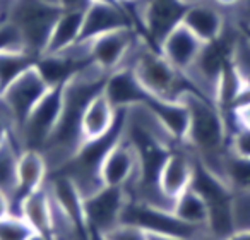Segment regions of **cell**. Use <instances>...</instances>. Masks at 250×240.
Segmentation results:
<instances>
[{
    "label": "cell",
    "mask_w": 250,
    "mask_h": 240,
    "mask_svg": "<svg viewBox=\"0 0 250 240\" xmlns=\"http://www.w3.org/2000/svg\"><path fill=\"white\" fill-rule=\"evenodd\" d=\"M229 151L238 156L250 158V129L243 127H235L229 132Z\"/></svg>",
    "instance_id": "25"
},
{
    "label": "cell",
    "mask_w": 250,
    "mask_h": 240,
    "mask_svg": "<svg viewBox=\"0 0 250 240\" xmlns=\"http://www.w3.org/2000/svg\"><path fill=\"white\" fill-rule=\"evenodd\" d=\"M132 70L143 87L149 94L163 100H180L182 94L192 89L188 81L180 74L163 55L160 50L143 38L137 48L136 59L132 62Z\"/></svg>",
    "instance_id": "1"
},
{
    "label": "cell",
    "mask_w": 250,
    "mask_h": 240,
    "mask_svg": "<svg viewBox=\"0 0 250 240\" xmlns=\"http://www.w3.org/2000/svg\"><path fill=\"white\" fill-rule=\"evenodd\" d=\"M7 215H11V202H9L7 196L0 191V219Z\"/></svg>",
    "instance_id": "30"
},
{
    "label": "cell",
    "mask_w": 250,
    "mask_h": 240,
    "mask_svg": "<svg viewBox=\"0 0 250 240\" xmlns=\"http://www.w3.org/2000/svg\"><path fill=\"white\" fill-rule=\"evenodd\" d=\"M226 120H231L235 127H243V129H250V107L243 108V110L236 111V113L225 115ZM233 127V129H235ZM231 129V131H233Z\"/></svg>",
    "instance_id": "27"
},
{
    "label": "cell",
    "mask_w": 250,
    "mask_h": 240,
    "mask_svg": "<svg viewBox=\"0 0 250 240\" xmlns=\"http://www.w3.org/2000/svg\"><path fill=\"white\" fill-rule=\"evenodd\" d=\"M40 2H43V4H46V5H50V7L60 9V0H40Z\"/></svg>",
    "instance_id": "35"
},
{
    "label": "cell",
    "mask_w": 250,
    "mask_h": 240,
    "mask_svg": "<svg viewBox=\"0 0 250 240\" xmlns=\"http://www.w3.org/2000/svg\"><path fill=\"white\" fill-rule=\"evenodd\" d=\"M231 65L240 79L250 83V38H240L231 50Z\"/></svg>",
    "instance_id": "24"
},
{
    "label": "cell",
    "mask_w": 250,
    "mask_h": 240,
    "mask_svg": "<svg viewBox=\"0 0 250 240\" xmlns=\"http://www.w3.org/2000/svg\"><path fill=\"white\" fill-rule=\"evenodd\" d=\"M103 93L117 110H125L134 105L144 103L146 98L149 96V93L144 89L143 84L136 77L132 67H122L108 74Z\"/></svg>",
    "instance_id": "13"
},
{
    "label": "cell",
    "mask_w": 250,
    "mask_h": 240,
    "mask_svg": "<svg viewBox=\"0 0 250 240\" xmlns=\"http://www.w3.org/2000/svg\"><path fill=\"white\" fill-rule=\"evenodd\" d=\"M231 211L235 232L250 230V191H233Z\"/></svg>",
    "instance_id": "23"
},
{
    "label": "cell",
    "mask_w": 250,
    "mask_h": 240,
    "mask_svg": "<svg viewBox=\"0 0 250 240\" xmlns=\"http://www.w3.org/2000/svg\"><path fill=\"white\" fill-rule=\"evenodd\" d=\"M19 216H22L35 232L50 235V230H52V201H50V192L46 184L22 199L21 206H19Z\"/></svg>",
    "instance_id": "17"
},
{
    "label": "cell",
    "mask_w": 250,
    "mask_h": 240,
    "mask_svg": "<svg viewBox=\"0 0 250 240\" xmlns=\"http://www.w3.org/2000/svg\"><path fill=\"white\" fill-rule=\"evenodd\" d=\"M48 165L38 150H22L18 158V185L11 199V215H19L22 199L46 184Z\"/></svg>",
    "instance_id": "12"
},
{
    "label": "cell",
    "mask_w": 250,
    "mask_h": 240,
    "mask_svg": "<svg viewBox=\"0 0 250 240\" xmlns=\"http://www.w3.org/2000/svg\"><path fill=\"white\" fill-rule=\"evenodd\" d=\"M120 110L111 105L108 96L103 93V89L98 94H94L86 105L81 118V134H83L84 143L93 141L98 137L108 134L115 127L118 120Z\"/></svg>",
    "instance_id": "15"
},
{
    "label": "cell",
    "mask_w": 250,
    "mask_h": 240,
    "mask_svg": "<svg viewBox=\"0 0 250 240\" xmlns=\"http://www.w3.org/2000/svg\"><path fill=\"white\" fill-rule=\"evenodd\" d=\"M18 0H0V21L5 22L9 19V14H11L12 7Z\"/></svg>",
    "instance_id": "28"
},
{
    "label": "cell",
    "mask_w": 250,
    "mask_h": 240,
    "mask_svg": "<svg viewBox=\"0 0 250 240\" xmlns=\"http://www.w3.org/2000/svg\"><path fill=\"white\" fill-rule=\"evenodd\" d=\"M0 24H2V21H0Z\"/></svg>",
    "instance_id": "39"
},
{
    "label": "cell",
    "mask_w": 250,
    "mask_h": 240,
    "mask_svg": "<svg viewBox=\"0 0 250 240\" xmlns=\"http://www.w3.org/2000/svg\"><path fill=\"white\" fill-rule=\"evenodd\" d=\"M2 137H4V136H0V139H2Z\"/></svg>",
    "instance_id": "38"
},
{
    "label": "cell",
    "mask_w": 250,
    "mask_h": 240,
    "mask_svg": "<svg viewBox=\"0 0 250 240\" xmlns=\"http://www.w3.org/2000/svg\"><path fill=\"white\" fill-rule=\"evenodd\" d=\"M226 240H250V230H238L233 235H229Z\"/></svg>",
    "instance_id": "33"
},
{
    "label": "cell",
    "mask_w": 250,
    "mask_h": 240,
    "mask_svg": "<svg viewBox=\"0 0 250 240\" xmlns=\"http://www.w3.org/2000/svg\"><path fill=\"white\" fill-rule=\"evenodd\" d=\"M101 182L108 187L129 189L139 178V154L124 131L101 165Z\"/></svg>",
    "instance_id": "8"
},
{
    "label": "cell",
    "mask_w": 250,
    "mask_h": 240,
    "mask_svg": "<svg viewBox=\"0 0 250 240\" xmlns=\"http://www.w3.org/2000/svg\"><path fill=\"white\" fill-rule=\"evenodd\" d=\"M48 83L45 81V77L42 76V72L35 64L31 69L21 74L14 83H11L0 93V103H2L4 110L7 111L9 118L12 120V126H14L16 143H18V134L21 131L22 124L26 122V118L29 117L33 108L40 103V100L48 93Z\"/></svg>",
    "instance_id": "4"
},
{
    "label": "cell",
    "mask_w": 250,
    "mask_h": 240,
    "mask_svg": "<svg viewBox=\"0 0 250 240\" xmlns=\"http://www.w3.org/2000/svg\"><path fill=\"white\" fill-rule=\"evenodd\" d=\"M35 230L19 215H7L0 219V240H28Z\"/></svg>",
    "instance_id": "22"
},
{
    "label": "cell",
    "mask_w": 250,
    "mask_h": 240,
    "mask_svg": "<svg viewBox=\"0 0 250 240\" xmlns=\"http://www.w3.org/2000/svg\"><path fill=\"white\" fill-rule=\"evenodd\" d=\"M130 24V18L122 5L117 4H101L93 2L84 12L83 31H81L79 42H89L96 36L108 33L111 29L124 28Z\"/></svg>",
    "instance_id": "14"
},
{
    "label": "cell",
    "mask_w": 250,
    "mask_h": 240,
    "mask_svg": "<svg viewBox=\"0 0 250 240\" xmlns=\"http://www.w3.org/2000/svg\"><path fill=\"white\" fill-rule=\"evenodd\" d=\"M91 4H93V2H101V4H117V5H120L117 2V0H89Z\"/></svg>",
    "instance_id": "36"
},
{
    "label": "cell",
    "mask_w": 250,
    "mask_h": 240,
    "mask_svg": "<svg viewBox=\"0 0 250 240\" xmlns=\"http://www.w3.org/2000/svg\"><path fill=\"white\" fill-rule=\"evenodd\" d=\"M36 57L22 46H7L0 50V93L21 74L36 64Z\"/></svg>",
    "instance_id": "18"
},
{
    "label": "cell",
    "mask_w": 250,
    "mask_h": 240,
    "mask_svg": "<svg viewBox=\"0 0 250 240\" xmlns=\"http://www.w3.org/2000/svg\"><path fill=\"white\" fill-rule=\"evenodd\" d=\"M122 223L137 226L146 233L173 235L187 240L194 239L201 230H204L187 225L171 209L156 208V206L146 204V202L136 201V199L130 197H127V202H125Z\"/></svg>",
    "instance_id": "5"
},
{
    "label": "cell",
    "mask_w": 250,
    "mask_h": 240,
    "mask_svg": "<svg viewBox=\"0 0 250 240\" xmlns=\"http://www.w3.org/2000/svg\"><path fill=\"white\" fill-rule=\"evenodd\" d=\"M173 213L187 225L195 226V228H206L208 204H206L204 197L194 187H188L187 191H184L175 199Z\"/></svg>",
    "instance_id": "20"
},
{
    "label": "cell",
    "mask_w": 250,
    "mask_h": 240,
    "mask_svg": "<svg viewBox=\"0 0 250 240\" xmlns=\"http://www.w3.org/2000/svg\"><path fill=\"white\" fill-rule=\"evenodd\" d=\"M21 148L11 136L0 139V191L4 192L11 202L18 185V158Z\"/></svg>",
    "instance_id": "19"
},
{
    "label": "cell",
    "mask_w": 250,
    "mask_h": 240,
    "mask_svg": "<svg viewBox=\"0 0 250 240\" xmlns=\"http://www.w3.org/2000/svg\"><path fill=\"white\" fill-rule=\"evenodd\" d=\"M84 12L86 11H63V9L60 11L43 55L60 53L79 42L81 31H83Z\"/></svg>",
    "instance_id": "16"
},
{
    "label": "cell",
    "mask_w": 250,
    "mask_h": 240,
    "mask_svg": "<svg viewBox=\"0 0 250 240\" xmlns=\"http://www.w3.org/2000/svg\"><path fill=\"white\" fill-rule=\"evenodd\" d=\"M195 172V156L185 144H178L168 153L160 170L158 185L165 196L177 199L184 191L192 185Z\"/></svg>",
    "instance_id": "10"
},
{
    "label": "cell",
    "mask_w": 250,
    "mask_h": 240,
    "mask_svg": "<svg viewBox=\"0 0 250 240\" xmlns=\"http://www.w3.org/2000/svg\"><path fill=\"white\" fill-rule=\"evenodd\" d=\"M190 240H225V239H219V237H216V235H212L211 232H208V230H201V232L197 233V235L194 237V239H190Z\"/></svg>",
    "instance_id": "31"
},
{
    "label": "cell",
    "mask_w": 250,
    "mask_h": 240,
    "mask_svg": "<svg viewBox=\"0 0 250 240\" xmlns=\"http://www.w3.org/2000/svg\"><path fill=\"white\" fill-rule=\"evenodd\" d=\"M180 22L206 45L218 42L226 29L225 11L211 0H185Z\"/></svg>",
    "instance_id": "9"
},
{
    "label": "cell",
    "mask_w": 250,
    "mask_h": 240,
    "mask_svg": "<svg viewBox=\"0 0 250 240\" xmlns=\"http://www.w3.org/2000/svg\"><path fill=\"white\" fill-rule=\"evenodd\" d=\"M147 240H187L173 235H161V233H147Z\"/></svg>",
    "instance_id": "32"
},
{
    "label": "cell",
    "mask_w": 250,
    "mask_h": 240,
    "mask_svg": "<svg viewBox=\"0 0 250 240\" xmlns=\"http://www.w3.org/2000/svg\"><path fill=\"white\" fill-rule=\"evenodd\" d=\"M60 11L62 9L50 7L40 0H18L7 21L18 28L22 48L40 59L45 53Z\"/></svg>",
    "instance_id": "2"
},
{
    "label": "cell",
    "mask_w": 250,
    "mask_h": 240,
    "mask_svg": "<svg viewBox=\"0 0 250 240\" xmlns=\"http://www.w3.org/2000/svg\"><path fill=\"white\" fill-rule=\"evenodd\" d=\"M108 240H147V233L143 232L141 228L132 225H118L117 228H113L110 233H106Z\"/></svg>",
    "instance_id": "26"
},
{
    "label": "cell",
    "mask_w": 250,
    "mask_h": 240,
    "mask_svg": "<svg viewBox=\"0 0 250 240\" xmlns=\"http://www.w3.org/2000/svg\"><path fill=\"white\" fill-rule=\"evenodd\" d=\"M211 2H214V4L218 5L219 9H223V11H231V9L238 7L243 0H211Z\"/></svg>",
    "instance_id": "29"
},
{
    "label": "cell",
    "mask_w": 250,
    "mask_h": 240,
    "mask_svg": "<svg viewBox=\"0 0 250 240\" xmlns=\"http://www.w3.org/2000/svg\"><path fill=\"white\" fill-rule=\"evenodd\" d=\"M141 42L143 38L132 26H124L103 33L86 43L91 62L101 67L104 72L111 74L122 67L132 65Z\"/></svg>",
    "instance_id": "3"
},
{
    "label": "cell",
    "mask_w": 250,
    "mask_h": 240,
    "mask_svg": "<svg viewBox=\"0 0 250 240\" xmlns=\"http://www.w3.org/2000/svg\"><path fill=\"white\" fill-rule=\"evenodd\" d=\"M91 240H108V239L103 235H91Z\"/></svg>",
    "instance_id": "37"
},
{
    "label": "cell",
    "mask_w": 250,
    "mask_h": 240,
    "mask_svg": "<svg viewBox=\"0 0 250 240\" xmlns=\"http://www.w3.org/2000/svg\"><path fill=\"white\" fill-rule=\"evenodd\" d=\"M62 96L63 84L53 86L48 93L40 100V103L33 108L26 122L22 124L21 131L18 134V144L21 150H38L42 151L45 144L48 143L53 129L57 126V120L62 110Z\"/></svg>",
    "instance_id": "6"
},
{
    "label": "cell",
    "mask_w": 250,
    "mask_h": 240,
    "mask_svg": "<svg viewBox=\"0 0 250 240\" xmlns=\"http://www.w3.org/2000/svg\"><path fill=\"white\" fill-rule=\"evenodd\" d=\"M225 180L231 191H250V158L229 151L225 165Z\"/></svg>",
    "instance_id": "21"
},
{
    "label": "cell",
    "mask_w": 250,
    "mask_h": 240,
    "mask_svg": "<svg viewBox=\"0 0 250 240\" xmlns=\"http://www.w3.org/2000/svg\"><path fill=\"white\" fill-rule=\"evenodd\" d=\"M204 45L206 43L201 42L187 26L178 22L161 40L158 50L178 72L185 74L199 59Z\"/></svg>",
    "instance_id": "11"
},
{
    "label": "cell",
    "mask_w": 250,
    "mask_h": 240,
    "mask_svg": "<svg viewBox=\"0 0 250 240\" xmlns=\"http://www.w3.org/2000/svg\"><path fill=\"white\" fill-rule=\"evenodd\" d=\"M127 194L120 187L103 185L84 197V218L91 235H106L118 225H122Z\"/></svg>",
    "instance_id": "7"
},
{
    "label": "cell",
    "mask_w": 250,
    "mask_h": 240,
    "mask_svg": "<svg viewBox=\"0 0 250 240\" xmlns=\"http://www.w3.org/2000/svg\"><path fill=\"white\" fill-rule=\"evenodd\" d=\"M28 240H53L50 235H45V233H40V232H33L31 237Z\"/></svg>",
    "instance_id": "34"
}]
</instances>
